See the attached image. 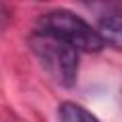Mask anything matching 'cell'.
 <instances>
[{"instance_id":"cell-2","label":"cell","mask_w":122,"mask_h":122,"mask_svg":"<svg viewBox=\"0 0 122 122\" xmlns=\"http://www.w3.org/2000/svg\"><path fill=\"white\" fill-rule=\"evenodd\" d=\"M38 27L61 36L78 51H99L105 46L99 30L92 29V25L69 10H53L44 13L38 19Z\"/></svg>"},{"instance_id":"cell-4","label":"cell","mask_w":122,"mask_h":122,"mask_svg":"<svg viewBox=\"0 0 122 122\" xmlns=\"http://www.w3.org/2000/svg\"><path fill=\"white\" fill-rule=\"evenodd\" d=\"M59 118L67 120V122H88V120H97L95 114H92L90 111H86L82 105L72 103V101H63L59 105Z\"/></svg>"},{"instance_id":"cell-3","label":"cell","mask_w":122,"mask_h":122,"mask_svg":"<svg viewBox=\"0 0 122 122\" xmlns=\"http://www.w3.org/2000/svg\"><path fill=\"white\" fill-rule=\"evenodd\" d=\"M97 30H99L105 44H109L114 50H122V15L120 13L105 15L99 21Z\"/></svg>"},{"instance_id":"cell-1","label":"cell","mask_w":122,"mask_h":122,"mask_svg":"<svg viewBox=\"0 0 122 122\" xmlns=\"http://www.w3.org/2000/svg\"><path fill=\"white\" fill-rule=\"evenodd\" d=\"M29 46L42 67L61 86H72L78 76V50L61 36L38 29L30 34Z\"/></svg>"}]
</instances>
